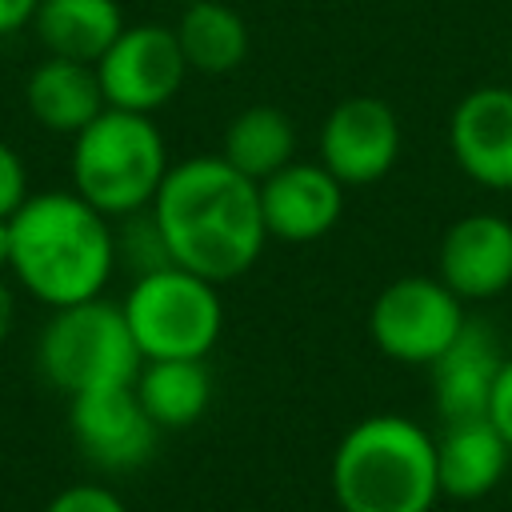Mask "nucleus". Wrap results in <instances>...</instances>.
I'll use <instances>...</instances> for the list:
<instances>
[{"label": "nucleus", "mask_w": 512, "mask_h": 512, "mask_svg": "<svg viewBox=\"0 0 512 512\" xmlns=\"http://www.w3.org/2000/svg\"><path fill=\"white\" fill-rule=\"evenodd\" d=\"M148 212L172 264L212 284H228L256 268L268 244L260 184L236 172L220 152L176 160Z\"/></svg>", "instance_id": "obj_1"}, {"label": "nucleus", "mask_w": 512, "mask_h": 512, "mask_svg": "<svg viewBox=\"0 0 512 512\" xmlns=\"http://www.w3.org/2000/svg\"><path fill=\"white\" fill-rule=\"evenodd\" d=\"M8 228V268L32 300L48 308H68L104 296L116 272V228L80 192H32L12 212Z\"/></svg>", "instance_id": "obj_2"}, {"label": "nucleus", "mask_w": 512, "mask_h": 512, "mask_svg": "<svg viewBox=\"0 0 512 512\" xmlns=\"http://www.w3.org/2000/svg\"><path fill=\"white\" fill-rule=\"evenodd\" d=\"M328 480L340 512H432L436 436L400 412H372L340 436Z\"/></svg>", "instance_id": "obj_3"}, {"label": "nucleus", "mask_w": 512, "mask_h": 512, "mask_svg": "<svg viewBox=\"0 0 512 512\" xmlns=\"http://www.w3.org/2000/svg\"><path fill=\"white\" fill-rule=\"evenodd\" d=\"M168 168V144L144 112L104 108L72 136V192L108 220L152 208Z\"/></svg>", "instance_id": "obj_4"}, {"label": "nucleus", "mask_w": 512, "mask_h": 512, "mask_svg": "<svg viewBox=\"0 0 512 512\" xmlns=\"http://www.w3.org/2000/svg\"><path fill=\"white\" fill-rule=\"evenodd\" d=\"M36 364L44 380L72 400L80 392L132 384L144 356L132 340L124 308L92 296L68 308H52L36 340Z\"/></svg>", "instance_id": "obj_5"}, {"label": "nucleus", "mask_w": 512, "mask_h": 512, "mask_svg": "<svg viewBox=\"0 0 512 512\" xmlns=\"http://www.w3.org/2000/svg\"><path fill=\"white\" fill-rule=\"evenodd\" d=\"M120 308L144 360H204L224 332L220 284L180 264L136 276Z\"/></svg>", "instance_id": "obj_6"}, {"label": "nucleus", "mask_w": 512, "mask_h": 512, "mask_svg": "<svg viewBox=\"0 0 512 512\" xmlns=\"http://www.w3.org/2000/svg\"><path fill=\"white\" fill-rule=\"evenodd\" d=\"M468 324L464 300L432 272L388 280L368 304V340L396 364L428 368Z\"/></svg>", "instance_id": "obj_7"}, {"label": "nucleus", "mask_w": 512, "mask_h": 512, "mask_svg": "<svg viewBox=\"0 0 512 512\" xmlns=\"http://www.w3.org/2000/svg\"><path fill=\"white\" fill-rule=\"evenodd\" d=\"M96 76L108 108L124 112H160L176 100L188 80V60L180 52L176 28L168 24H128L112 48L96 60Z\"/></svg>", "instance_id": "obj_8"}, {"label": "nucleus", "mask_w": 512, "mask_h": 512, "mask_svg": "<svg viewBox=\"0 0 512 512\" xmlns=\"http://www.w3.org/2000/svg\"><path fill=\"white\" fill-rule=\"evenodd\" d=\"M400 120L380 96H344L320 124V164L344 184L364 188L384 180L400 160Z\"/></svg>", "instance_id": "obj_9"}, {"label": "nucleus", "mask_w": 512, "mask_h": 512, "mask_svg": "<svg viewBox=\"0 0 512 512\" xmlns=\"http://www.w3.org/2000/svg\"><path fill=\"white\" fill-rule=\"evenodd\" d=\"M68 428L76 448L104 472H132L140 468L160 440L156 420L144 412L132 384L96 388L68 400Z\"/></svg>", "instance_id": "obj_10"}, {"label": "nucleus", "mask_w": 512, "mask_h": 512, "mask_svg": "<svg viewBox=\"0 0 512 512\" xmlns=\"http://www.w3.org/2000/svg\"><path fill=\"white\" fill-rule=\"evenodd\" d=\"M436 276L464 304L504 296L512 288V220L500 212L456 216L440 236Z\"/></svg>", "instance_id": "obj_11"}, {"label": "nucleus", "mask_w": 512, "mask_h": 512, "mask_svg": "<svg viewBox=\"0 0 512 512\" xmlns=\"http://www.w3.org/2000/svg\"><path fill=\"white\" fill-rule=\"evenodd\" d=\"M448 148L472 184L512 192V84L464 92L448 116Z\"/></svg>", "instance_id": "obj_12"}, {"label": "nucleus", "mask_w": 512, "mask_h": 512, "mask_svg": "<svg viewBox=\"0 0 512 512\" xmlns=\"http://www.w3.org/2000/svg\"><path fill=\"white\" fill-rule=\"evenodd\" d=\"M348 188L320 160H292L260 180V212L268 240L312 244L324 240L344 216Z\"/></svg>", "instance_id": "obj_13"}, {"label": "nucleus", "mask_w": 512, "mask_h": 512, "mask_svg": "<svg viewBox=\"0 0 512 512\" xmlns=\"http://www.w3.org/2000/svg\"><path fill=\"white\" fill-rule=\"evenodd\" d=\"M504 348L484 320H468L464 332L428 364L432 372V404L440 424L456 420H480L488 416V400L496 388V376L504 368Z\"/></svg>", "instance_id": "obj_14"}, {"label": "nucleus", "mask_w": 512, "mask_h": 512, "mask_svg": "<svg viewBox=\"0 0 512 512\" xmlns=\"http://www.w3.org/2000/svg\"><path fill=\"white\" fill-rule=\"evenodd\" d=\"M512 448L496 432L488 416L480 420H456L444 424L436 436V476H440V496L448 500H480L488 496L504 472H508Z\"/></svg>", "instance_id": "obj_15"}, {"label": "nucleus", "mask_w": 512, "mask_h": 512, "mask_svg": "<svg viewBox=\"0 0 512 512\" xmlns=\"http://www.w3.org/2000/svg\"><path fill=\"white\" fill-rule=\"evenodd\" d=\"M24 104H28L32 120L40 128L60 132V136H76L84 124H92L108 108L100 76H96V64L60 60V56H44L28 72Z\"/></svg>", "instance_id": "obj_16"}, {"label": "nucleus", "mask_w": 512, "mask_h": 512, "mask_svg": "<svg viewBox=\"0 0 512 512\" xmlns=\"http://www.w3.org/2000/svg\"><path fill=\"white\" fill-rule=\"evenodd\" d=\"M124 28L128 20L116 0H40L32 16L44 52L80 64H96Z\"/></svg>", "instance_id": "obj_17"}, {"label": "nucleus", "mask_w": 512, "mask_h": 512, "mask_svg": "<svg viewBox=\"0 0 512 512\" xmlns=\"http://www.w3.org/2000/svg\"><path fill=\"white\" fill-rule=\"evenodd\" d=\"M172 28H176L180 52L188 60V72H200V76H228L252 52L248 20L224 0H192V4H184L180 20Z\"/></svg>", "instance_id": "obj_18"}, {"label": "nucleus", "mask_w": 512, "mask_h": 512, "mask_svg": "<svg viewBox=\"0 0 512 512\" xmlns=\"http://www.w3.org/2000/svg\"><path fill=\"white\" fill-rule=\"evenodd\" d=\"M220 156L236 172H244L248 180L260 184L296 160V124L276 104H248L228 120Z\"/></svg>", "instance_id": "obj_19"}, {"label": "nucleus", "mask_w": 512, "mask_h": 512, "mask_svg": "<svg viewBox=\"0 0 512 512\" xmlns=\"http://www.w3.org/2000/svg\"><path fill=\"white\" fill-rule=\"evenodd\" d=\"M156 428H188L212 404V372L204 360H144L132 380Z\"/></svg>", "instance_id": "obj_20"}, {"label": "nucleus", "mask_w": 512, "mask_h": 512, "mask_svg": "<svg viewBox=\"0 0 512 512\" xmlns=\"http://www.w3.org/2000/svg\"><path fill=\"white\" fill-rule=\"evenodd\" d=\"M120 224H124V228L116 232V264H120V260L132 264L136 276L172 264V256H168V248H164V236H160V228H156V220H152L148 208L136 212V216H124Z\"/></svg>", "instance_id": "obj_21"}, {"label": "nucleus", "mask_w": 512, "mask_h": 512, "mask_svg": "<svg viewBox=\"0 0 512 512\" xmlns=\"http://www.w3.org/2000/svg\"><path fill=\"white\" fill-rule=\"evenodd\" d=\"M44 512H128L124 500L104 484H68L48 500Z\"/></svg>", "instance_id": "obj_22"}, {"label": "nucleus", "mask_w": 512, "mask_h": 512, "mask_svg": "<svg viewBox=\"0 0 512 512\" xmlns=\"http://www.w3.org/2000/svg\"><path fill=\"white\" fill-rule=\"evenodd\" d=\"M28 172L12 144L0 140V220H12V212L28 200Z\"/></svg>", "instance_id": "obj_23"}, {"label": "nucleus", "mask_w": 512, "mask_h": 512, "mask_svg": "<svg viewBox=\"0 0 512 512\" xmlns=\"http://www.w3.org/2000/svg\"><path fill=\"white\" fill-rule=\"evenodd\" d=\"M488 420L496 424V432L512 448V356L504 360V368L496 376V388H492V400H488Z\"/></svg>", "instance_id": "obj_24"}, {"label": "nucleus", "mask_w": 512, "mask_h": 512, "mask_svg": "<svg viewBox=\"0 0 512 512\" xmlns=\"http://www.w3.org/2000/svg\"><path fill=\"white\" fill-rule=\"evenodd\" d=\"M40 0H0V36L20 32L24 24H32Z\"/></svg>", "instance_id": "obj_25"}, {"label": "nucleus", "mask_w": 512, "mask_h": 512, "mask_svg": "<svg viewBox=\"0 0 512 512\" xmlns=\"http://www.w3.org/2000/svg\"><path fill=\"white\" fill-rule=\"evenodd\" d=\"M12 320H16V296H12L8 280L0 276V340L12 332Z\"/></svg>", "instance_id": "obj_26"}, {"label": "nucleus", "mask_w": 512, "mask_h": 512, "mask_svg": "<svg viewBox=\"0 0 512 512\" xmlns=\"http://www.w3.org/2000/svg\"><path fill=\"white\" fill-rule=\"evenodd\" d=\"M8 252H12V228L8 220H0V268H8Z\"/></svg>", "instance_id": "obj_27"}, {"label": "nucleus", "mask_w": 512, "mask_h": 512, "mask_svg": "<svg viewBox=\"0 0 512 512\" xmlns=\"http://www.w3.org/2000/svg\"><path fill=\"white\" fill-rule=\"evenodd\" d=\"M172 4H180V8H184V4H192V0H172Z\"/></svg>", "instance_id": "obj_28"}]
</instances>
